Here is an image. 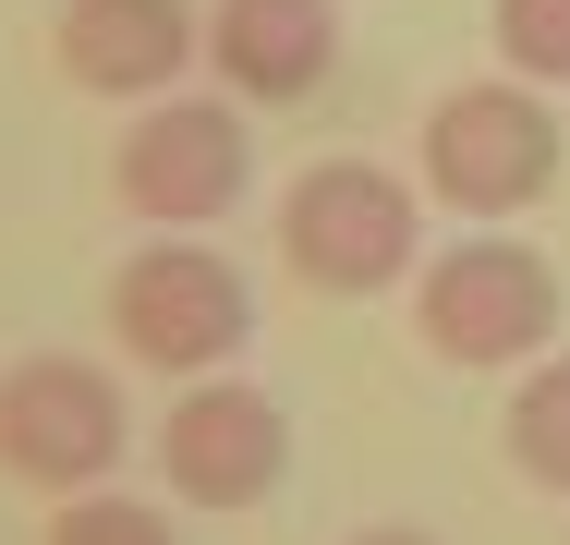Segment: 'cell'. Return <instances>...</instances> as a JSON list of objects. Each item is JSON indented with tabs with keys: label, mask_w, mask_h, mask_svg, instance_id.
Returning <instances> with one entry per match:
<instances>
[{
	"label": "cell",
	"mask_w": 570,
	"mask_h": 545,
	"mask_svg": "<svg viewBox=\"0 0 570 545\" xmlns=\"http://www.w3.org/2000/svg\"><path fill=\"white\" fill-rule=\"evenodd\" d=\"M413 339L461 364V376H498V364H534L559 339V267L510 230H461L413 267Z\"/></svg>",
	"instance_id": "1"
},
{
	"label": "cell",
	"mask_w": 570,
	"mask_h": 545,
	"mask_svg": "<svg viewBox=\"0 0 570 545\" xmlns=\"http://www.w3.org/2000/svg\"><path fill=\"white\" fill-rule=\"evenodd\" d=\"M279 267H292L304 291H328V304H364V291L413 279V267H425L413 182L376 170V158H316V170L279 195Z\"/></svg>",
	"instance_id": "2"
},
{
	"label": "cell",
	"mask_w": 570,
	"mask_h": 545,
	"mask_svg": "<svg viewBox=\"0 0 570 545\" xmlns=\"http://www.w3.org/2000/svg\"><path fill=\"white\" fill-rule=\"evenodd\" d=\"M559 109L547 86H522V73H473L450 98L425 109V195L450 218H522L547 182H559Z\"/></svg>",
	"instance_id": "3"
},
{
	"label": "cell",
	"mask_w": 570,
	"mask_h": 545,
	"mask_svg": "<svg viewBox=\"0 0 570 545\" xmlns=\"http://www.w3.org/2000/svg\"><path fill=\"white\" fill-rule=\"evenodd\" d=\"M110 327H121V351L158 364V376H230V351L255 339V291H243V267L219 242L158 230L146 255L110 267Z\"/></svg>",
	"instance_id": "4"
},
{
	"label": "cell",
	"mask_w": 570,
	"mask_h": 545,
	"mask_svg": "<svg viewBox=\"0 0 570 545\" xmlns=\"http://www.w3.org/2000/svg\"><path fill=\"white\" fill-rule=\"evenodd\" d=\"M121 376L110 364H86V351H24V364H0V473L12 485H37V497H86V485H110L121 473Z\"/></svg>",
	"instance_id": "5"
},
{
	"label": "cell",
	"mask_w": 570,
	"mask_h": 545,
	"mask_svg": "<svg viewBox=\"0 0 570 545\" xmlns=\"http://www.w3.org/2000/svg\"><path fill=\"white\" fill-rule=\"evenodd\" d=\"M121 207L146 218V230H207V218H230L243 195H255V133H243V109L230 98H146V121L121 133L110 158Z\"/></svg>",
	"instance_id": "6"
},
{
	"label": "cell",
	"mask_w": 570,
	"mask_h": 545,
	"mask_svg": "<svg viewBox=\"0 0 570 545\" xmlns=\"http://www.w3.org/2000/svg\"><path fill=\"white\" fill-rule=\"evenodd\" d=\"M158 473L183 509H255L292 473V413L243 376H183V400L158 413Z\"/></svg>",
	"instance_id": "7"
},
{
	"label": "cell",
	"mask_w": 570,
	"mask_h": 545,
	"mask_svg": "<svg viewBox=\"0 0 570 545\" xmlns=\"http://www.w3.org/2000/svg\"><path fill=\"white\" fill-rule=\"evenodd\" d=\"M61 73L86 98H170L207 61V12L195 0H61Z\"/></svg>",
	"instance_id": "8"
},
{
	"label": "cell",
	"mask_w": 570,
	"mask_h": 545,
	"mask_svg": "<svg viewBox=\"0 0 570 545\" xmlns=\"http://www.w3.org/2000/svg\"><path fill=\"white\" fill-rule=\"evenodd\" d=\"M207 61H219V98H243V109L316 98L328 61H341V0H219Z\"/></svg>",
	"instance_id": "9"
},
{
	"label": "cell",
	"mask_w": 570,
	"mask_h": 545,
	"mask_svg": "<svg viewBox=\"0 0 570 545\" xmlns=\"http://www.w3.org/2000/svg\"><path fill=\"white\" fill-rule=\"evenodd\" d=\"M498 436H510V473H522V485L570 497V351H534V364H522Z\"/></svg>",
	"instance_id": "10"
},
{
	"label": "cell",
	"mask_w": 570,
	"mask_h": 545,
	"mask_svg": "<svg viewBox=\"0 0 570 545\" xmlns=\"http://www.w3.org/2000/svg\"><path fill=\"white\" fill-rule=\"evenodd\" d=\"M485 24H498V61L522 86H570V0H498Z\"/></svg>",
	"instance_id": "11"
},
{
	"label": "cell",
	"mask_w": 570,
	"mask_h": 545,
	"mask_svg": "<svg viewBox=\"0 0 570 545\" xmlns=\"http://www.w3.org/2000/svg\"><path fill=\"white\" fill-rule=\"evenodd\" d=\"M49 545H170V522H158L146 497H110V485H86V497H61Z\"/></svg>",
	"instance_id": "12"
},
{
	"label": "cell",
	"mask_w": 570,
	"mask_h": 545,
	"mask_svg": "<svg viewBox=\"0 0 570 545\" xmlns=\"http://www.w3.org/2000/svg\"><path fill=\"white\" fill-rule=\"evenodd\" d=\"M352 545H438V534H413V522H376V534H352Z\"/></svg>",
	"instance_id": "13"
}]
</instances>
